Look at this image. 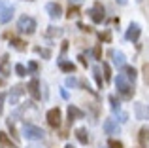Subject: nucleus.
<instances>
[{"label":"nucleus","mask_w":149,"mask_h":148,"mask_svg":"<svg viewBox=\"0 0 149 148\" xmlns=\"http://www.w3.org/2000/svg\"><path fill=\"white\" fill-rule=\"evenodd\" d=\"M115 87H117V93H119L121 99L130 101L132 97H134V87H132V84L127 80V78H125L123 72L117 74V78H115Z\"/></svg>","instance_id":"1"},{"label":"nucleus","mask_w":149,"mask_h":148,"mask_svg":"<svg viewBox=\"0 0 149 148\" xmlns=\"http://www.w3.org/2000/svg\"><path fill=\"white\" fill-rule=\"evenodd\" d=\"M23 135H25L29 141H44L45 131L42 129V127L32 125V123H25V125H23Z\"/></svg>","instance_id":"2"},{"label":"nucleus","mask_w":149,"mask_h":148,"mask_svg":"<svg viewBox=\"0 0 149 148\" xmlns=\"http://www.w3.org/2000/svg\"><path fill=\"white\" fill-rule=\"evenodd\" d=\"M17 29L23 34H34V30H36V19L30 17V15H21L17 21Z\"/></svg>","instance_id":"3"},{"label":"nucleus","mask_w":149,"mask_h":148,"mask_svg":"<svg viewBox=\"0 0 149 148\" xmlns=\"http://www.w3.org/2000/svg\"><path fill=\"white\" fill-rule=\"evenodd\" d=\"M89 15H91V19H93V23H102L106 19V10H104V6H102V2H95V6L91 8V10L87 11Z\"/></svg>","instance_id":"4"},{"label":"nucleus","mask_w":149,"mask_h":148,"mask_svg":"<svg viewBox=\"0 0 149 148\" xmlns=\"http://www.w3.org/2000/svg\"><path fill=\"white\" fill-rule=\"evenodd\" d=\"M45 120H47V123L51 127H61V122H62V112L61 108H51V110H47V114H45Z\"/></svg>","instance_id":"5"},{"label":"nucleus","mask_w":149,"mask_h":148,"mask_svg":"<svg viewBox=\"0 0 149 148\" xmlns=\"http://www.w3.org/2000/svg\"><path fill=\"white\" fill-rule=\"evenodd\" d=\"M108 55L111 57V63L115 65L117 68H123L125 65H127V57H125V53L119 51V49H109Z\"/></svg>","instance_id":"6"},{"label":"nucleus","mask_w":149,"mask_h":148,"mask_svg":"<svg viewBox=\"0 0 149 148\" xmlns=\"http://www.w3.org/2000/svg\"><path fill=\"white\" fill-rule=\"evenodd\" d=\"M26 89H29L30 97H32L34 101H40V99H42V91H40V80H38V78H32V80L29 82V85H26Z\"/></svg>","instance_id":"7"},{"label":"nucleus","mask_w":149,"mask_h":148,"mask_svg":"<svg viewBox=\"0 0 149 148\" xmlns=\"http://www.w3.org/2000/svg\"><path fill=\"white\" fill-rule=\"evenodd\" d=\"M25 89H26L25 85H13L11 87V91H10V104L11 106H15L19 103V99L25 95Z\"/></svg>","instance_id":"8"},{"label":"nucleus","mask_w":149,"mask_h":148,"mask_svg":"<svg viewBox=\"0 0 149 148\" xmlns=\"http://www.w3.org/2000/svg\"><path fill=\"white\" fill-rule=\"evenodd\" d=\"M140 34H142V29H140V25L138 23H130L128 25V29H127V40L128 42H138V38H140Z\"/></svg>","instance_id":"9"},{"label":"nucleus","mask_w":149,"mask_h":148,"mask_svg":"<svg viewBox=\"0 0 149 148\" xmlns=\"http://www.w3.org/2000/svg\"><path fill=\"white\" fill-rule=\"evenodd\" d=\"M102 129L106 131V135H119V133H121V127L117 125V122H115V120H111V118L104 120V123H102Z\"/></svg>","instance_id":"10"},{"label":"nucleus","mask_w":149,"mask_h":148,"mask_svg":"<svg viewBox=\"0 0 149 148\" xmlns=\"http://www.w3.org/2000/svg\"><path fill=\"white\" fill-rule=\"evenodd\" d=\"M45 11H47V15L51 19H58L62 15V8L58 2H49L47 6H45Z\"/></svg>","instance_id":"11"},{"label":"nucleus","mask_w":149,"mask_h":148,"mask_svg":"<svg viewBox=\"0 0 149 148\" xmlns=\"http://www.w3.org/2000/svg\"><path fill=\"white\" fill-rule=\"evenodd\" d=\"M134 114H136V118L138 120H149V106L147 104H143V103H136L134 104Z\"/></svg>","instance_id":"12"},{"label":"nucleus","mask_w":149,"mask_h":148,"mask_svg":"<svg viewBox=\"0 0 149 148\" xmlns=\"http://www.w3.org/2000/svg\"><path fill=\"white\" fill-rule=\"evenodd\" d=\"M83 116H85V112L81 110V108L74 106V104H70V106H68V123L76 122V120H81Z\"/></svg>","instance_id":"13"},{"label":"nucleus","mask_w":149,"mask_h":148,"mask_svg":"<svg viewBox=\"0 0 149 148\" xmlns=\"http://www.w3.org/2000/svg\"><path fill=\"white\" fill-rule=\"evenodd\" d=\"M138 142H140V146H147L149 144V127L143 125L142 129L138 131Z\"/></svg>","instance_id":"14"},{"label":"nucleus","mask_w":149,"mask_h":148,"mask_svg":"<svg viewBox=\"0 0 149 148\" xmlns=\"http://www.w3.org/2000/svg\"><path fill=\"white\" fill-rule=\"evenodd\" d=\"M121 70H123V74H125V78H127V80L130 82V84H134L136 76H138V72H136V68H134V67H128V65H125V67L121 68Z\"/></svg>","instance_id":"15"},{"label":"nucleus","mask_w":149,"mask_h":148,"mask_svg":"<svg viewBox=\"0 0 149 148\" xmlns=\"http://www.w3.org/2000/svg\"><path fill=\"white\" fill-rule=\"evenodd\" d=\"M10 72H11V68H10V57L2 55V57H0V74L10 76Z\"/></svg>","instance_id":"16"},{"label":"nucleus","mask_w":149,"mask_h":148,"mask_svg":"<svg viewBox=\"0 0 149 148\" xmlns=\"http://www.w3.org/2000/svg\"><path fill=\"white\" fill-rule=\"evenodd\" d=\"M76 139L81 142V144H87V142H89V133H87V129H85V127H77V129H76Z\"/></svg>","instance_id":"17"},{"label":"nucleus","mask_w":149,"mask_h":148,"mask_svg":"<svg viewBox=\"0 0 149 148\" xmlns=\"http://www.w3.org/2000/svg\"><path fill=\"white\" fill-rule=\"evenodd\" d=\"M58 68H61L62 72H74V70H76V65H74L72 61L61 59V61H58Z\"/></svg>","instance_id":"18"},{"label":"nucleus","mask_w":149,"mask_h":148,"mask_svg":"<svg viewBox=\"0 0 149 148\" xmlns=\"http://www.w3.org/2000/svg\"><path fill=\"white\" fill-rule=\"evenodd\" d=\"M93 78H95L96 85H98L100 89L104 87V80H102V70H100V67H93Z\"/></svg>","instance_id":"19"},{"label":"nucleus","mask_w":149,"mask_h":148,"mask_svg":"<svg viewBox=\"0 0 149 148\" xmlns=\"http://www.w3.org/2000/svg\"><path fill=\"white\" fill-rule=\"evenodd\" d=\"M45 36H47V38L62 36V29H58V27H47V30H45Z\"/></svg>","instance_id":"20"},{"label":"nucleus","mask_w":149,"mask_h":148,"mask_svg":"<svg viewBox=\"0 0 149 148\" xmlns=\"http://www.w3.org/2000/svg\"><path fill=\"white\" fill-rule=\"evenodd\" d=\"M0 144H2V148H15V144L8 139V135L4 131H0Z\"/></svg>","instance_id":"21"},{"label":"nucleus","mask_w":149,"mask_h":148,"mask_svg":"<svg viewBox=\"0 0 149 148\" xmlns=\"http://www.w3.org/2000/svg\"><path fill=\"white\" fill-rule=\"evenodd\" d=\"M34 51H36L40 57H44V59H49V57H51V49L42 48V46H36V48H34Z\"/></svg>","instance_id":"22"},{"label":"nucleus","mask_w":149,"mask_h":148,"mask_svg":"<svg viewBox=\"0 0 149 148\" xmlns=\"http://www.w3.org/2000/svg\"><path fill=\"white\" fill-rule=\"evenodd\" d=\"M113 116H115L119 122H123V123L128 122V114H127L125 110H121V108H119V110H113ZM117 120H115V122H117Z\"/></svg>","instance_id":"23"},{"label":"nucleus","mask_w":149,"mask_h":148,"mask_svg":"<svg viewBox=\"0 0 149 148\" xmlns=\"http://www.w3.org/2000/svg\"><path fill=\"white\" fill-rule=\"evenodd\" d=\"M11 46H13L17 51H25L26 49V46H25V42L23 40H19V38H11Z\"/></svg>","instance_id":"24"},{"label":"nucleus","mask_w":149,"mask_h":148,"mask_svg":"<svg viewBox=\"0 0 149 148\" xmlns=\"http://www.w3.org/2000/svg\"><path fill=\"white\" fill-rule=\"evenodd\" d=\"M66 85H68V87H81V82L77 80V78L70 76V78H66Z\"/></svg>","instance_id":"25"},{"label":"nucleus","mask_w":149,"mask_h":148,"mask_svg":"<svg viewBox=\"0 0 149 148\" xmlns=\"http://www.w3.org/2000/svg\"><path fill=\"white\" fill-rule=\"evenodd\" d=\"M15 74L23 78V76H26V74H29V70H26V68H25V65L17 63V65H15Z\"/></svg>","instance_id":"26"},{"label":"nucleus","mask_w":149,"mask_h":148,"mask_svg":"<svg viewBox=\"0 0 149 148\" xmlns=\"http://www.w3.org/2000/svg\"><path fill=\"white\" fill-rule=\"evenodd\" d=\"M108 101H109V104H111V110H119L121 108V104H119V101L115 99V95H109Z\"/></svg>","instance_id":"27"},{"label":"nucleus","mask_w":149,"mask_h":148,"mask_svg":"<svg viewBox=\"0 0 149 148\" xmlns=\"http://www.w3.org/2000/svg\"><path fill=\"white\" fill-rule=\"evenodd\" d=\"M77 15H79V10H77V6H70V10H68V13H66V17L72 19V17H77Z\"/></svg>","instance_id":"28"},{"label":"nucleus","mask_w":149,"mask_h":148,"mask_svg":"<svg viewBox=\"0 0 149 148\" xmlns=\"http://www.w3.org/2000/svg\"><path fill=\"white\" fill-rule=\"evenodd\" d=\"M102 68H104V80H111V68H109V65L102 63Z\"/></svg>","instance_id":"29"},{"label":"nucleus","mask_w":149,"mask_h":148,"mask_svg":"<svg viewBox=\"0 0 149 148\" xmlns=\"http://www.w3.org/2000/svg\"><path fill=\"white\" fill-rule=\"evenodd\" d=\"M11 8H13L11 4H8V2H4V0H0V15L6 13V11H10Z\"/></svg>","instance_id":"30"},{"label":"nucleus","mask_w":149,"mask_h":148,"mask_svg":"<svg viewBox=\"0 0 149 148\" xmlns=\"http://www.w3.org/2000/svg\"><path fill=\"white\" fill-rule=\"evenodd\" d=\"M108 148H123V142L115 141V139H109V141H108Z\"/></svg>","instance_id":"31"},{"label":"nucleus","mask_w":149,"mask_h":148,"mask_svg":"<svg viewBox=\"0 0 149 148\" xmlns=\"http://www.w3.org/2000/svg\"><path fill=\"white\" fill-rule=\"evenodd\" d=\"M98 38L104 40V42H111V32H109V30H104V32L98 34Z\"/></svg>","instance_id":"32"},{"label":"nucleus","mask_w":149,"mask_h":148,"mask_svg":"<svg viewBox=\"0 0 149 148\" xmlns=\"http://www.w3.org/2000/svg\"><path fill=\"white\" fill-rule=\"evenodd\" d=\"M91 53H93V57H95V59H102V48H100V46H95Z\"/></svg>","instance_id":"33"},{"label":"nucleus","mask_w":149,"mask_h":148,"mask_svg":"<svg viewBox=\"0 0 149 148\" xmlns=\"http://www.w3.org/2000/svg\"><path fill=\"white\" fill-rule=\"evenodd\" d=\"M142 72H143V80H146V84L149 85V63H146V65H143Z\"/></svg>","instance_id":"34"},{"label":"nucleus","mask_w":149,"mask_h":148,"mask_svg":"<svg viewBox=\"0 0 149 148\" xmlns=\"http://www.w3.org/2000/svg\"><path fill=\"white\" fill-rule=\"evenodd\" d=\"M26 70H29V72H36L38 70V63H36V61H30L29 67H26Z\"/></svg>","instance_id":"35"},{"label":"nucleus","mask_w":149,"mask_h":148,"mask_svg":"<svg viewBox=\"0 0 149 148\" xmlns=\"http://www.w3.org/2000/svg\"><path fill=\"white\" fill-rule=\"evenodd\" d=\"M77 29H79V30H83V32H91V27L83 25V23H77Z\"/></svg>","instance_id":"36"},{"label":"nucleus","mask_w":149,"mask_h":148,"mask_svg":"<svg viewBox=\"0 0 149 148\" xmlns=\"http://www.w3.org/2000/svg\"><path fill=\"white\" fill-rule=\"evenodd\" d=\"M4 101H6V95L0 93V114H2V108H4Z\"/></svg>","instance_id":"37"},{"label":"nucleus","mask_w":149,"mask_h":148,"mask_svg":"<svg viewBox=\"0 0 149 148\" xmlns=\"http://www.w3.org/2000/svg\"><path fill=\"white\" fill-rule=\"evenodd\" d=\"M77 59H79V63H81V65H83V67H87V59H85V57H83V55H79V57H77Z\"/></svg>","instance_id":"38"},{"label":"nucleus","mask_w":149,"mask_h":148,"mask_svg":"<svg viewBox=\"0 0 149 148\" xmlns=\"http://www.w3.org/2000/svg\"><path fill=\"white\" fill-rule=\"evenodd\" d=\"M61 95L64 97V99H68V91H66V89H62V91H61Z\"/></svg>","instance_id":"39"},{"label":"nucleus","mask_w":149,"mask_h":148,"mask_svg":"<svg viewBox=\"0 0 149 148\" xmlns=\"http://www.w3.org/2000/svg\"><path fill=\"white\" fill-rule=\"evenodd\" d=\"M70 2H72V4H74V6H77V4H79V2H81V0H70Z\"/></svg>","instance_id":"40"},{"label":"nucleus","mask_w":149,"mask_h":148,"mask_svg":"<svg viewBox=\"0 0 149 148\" xmlns=\"http://www.w3.org/2000/svg\"><path fill=\"white\" fill-rule=\"evenodd\" d=\"M117 2H119L121 6H125V4H127V0H117Z\"/></svg>","instance_id":"41"},{"label":"nucleus","mask_w":149,"mask_h":148,"mask_svg":"<svg viewBox=\"0 0 149 148\" xmlns=\"http://www.w3.org/2000/svg\"><path fill=\"white\" fill-rule=\"evenodd\" d=\"M64 148H76V146H72V144H66Z\"/></svg>","instance_id":"42"},{"label":"nucleus","mask_w":149,"mask_h":148,"mask_svg":"<svg viewBox=\"0 0 149 148\" xmlns=\"http://www.w3.org/2000/svg\"><path fill=\"white\" fill-rule=\"evenodd\" d=\"M138 2H142V0H138Z\"/></svg>","instance_id":"43"},{"label":"nucleus","mask_w":149,"mask_h":148,"mask_svg":"<svg viewBox=\"0 0 149 148\" xmlns=\"http://www.w3.org/2000/svg\"><path fill=\"white\" fill-rule=\"evenodd\" d=\"M0 84H2V82H0Z\"/></svg>","instance_id":"44"},{"label":"nucleus","mask_w":149,"mask_h":148,"mask_svg":"<svg viewBox=\"0 0 149 148\" xmlns=\"http://www.w3.org/2000/svg\"><path fill=\"white\" fill-rule=\"evenodd\" d=\"M15 148H17V146H15Z\"/></svg>","instance_id":"45"}]
</instances>
